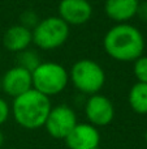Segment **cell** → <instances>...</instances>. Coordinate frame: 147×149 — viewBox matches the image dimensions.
<instances>
[{
  "label": "cell",
  "instance_id": "1",
  "mask_svg": "<svg viewBox=\"0 0 147 149\" xmlns=\"http://www.w3.org/2000/svg\"><path fill=\"white\" fill-rule=\"evenodd\" d=\"M106 54L117 62H134L145 52V37L134 25L115 24L103 38Z\"/></svg>",
  "mask_w": 147,
  "mask_h": 149
},
{
  "label": "cell",
  "instance_id": "2",
  "mask_svg": "<svg viewBox=\"0 0 147 149\" xmlns=\"http://www.w3.org/2000/svg\"><path fill=\"white\" fill-rule=\"evenodd\" d=\"M51 107V98L31 88L23 94L13 98L10 114L22 128L39 130L44 126Z\"/></svg>",
  "mask_w": 147,
  "mask_h": 149
},
{
  "label": "cell",
  "instance_id": "3",
  "mask_svg": "<svg viewBox=\"0 0 147 149\" xmlns=\"http://www.w3.org/2000/svg\"><path fill=\"white\" fill-rule=\"evenodd\" d=\"M69 81L80 93L93 95L100 93L106 84V72L98 62L93 59H80L69 71Z\"/></svg>",
  "mask_w": 147,
  "mask_h": 149
},
{
  "label": "cell",
  "instance_id": "4",
  "mask_svg": "<svg viewBox=\"0 0 147 149\" xmlns=\"http://www.w3.org/2000/svg\"><path fill=\"white\" fill-rule=\"evenodd\" d=\"M70 26L59 16L42 18L33 28V43L41 50H56L64 46L69 38Z\"/></svg>",
  "mask_w": 147,
  "mask_h": 149
},
{
  "label": "cell",
  "instance_id": "5",
  "mask_svg": "<svg viewBox=\"0 0 147 149\" xmlns=\"http://www.w3.org/2000/svg\"><path fill=\"white\" fill-rule=\"evenodd\" d=\"M33 88L51 98L60 94L69 82V72L56 62H42L31 72Z\"/></svg>",
  "mask_w": 147,
  "mask_h": 149
},
{
  "label": "cell",
  "instance_id": "6",
  "mask_svg": "<svg viewBox=\"0 0 147 149\" xmlns=\"http://www.w3.org/2000/svg\"><path fill=\"white\" fill-rule=\"evenodd\" d=\"M77 123L76 111L70 106L57 105L51 107L43 127L51 137L56 140H64Z\"/></svg>",
  "mask_w": 147,
  "mask_h": 149
},
{
  "label": "cell",
  "instance_id": "7",
  "mask_svg": "<svg viewBox=\"0 0 147 149\" xmlns=\"http://www.w3.org/2000/svg\"><path fill=\"white\" fill-rule=\"evenodd\" d=\"M85 115L89 123L95 127H106L115 118V106L108 97L96 93L89 95L85 103Z\"/></svg>",
  "mask_w": 147,
  "mask_h": 149
},
{
  "label": "cell",
  "instance_id": "8",
  "mask_svg": "<svg viewBox=\"0 0 147 149\" xmlns=\"http://www.w3.org/2000/svg\"><path fill=\"white\" fill-rule=\"evenodd\" d=\"M57 12L69 26H81L90 21L93 7L89 0H60Z\"/></svg>",
  "mask_w": 147,
  "mask_h": 149
},
{
  "label": "cell",
  "instance_id": "9",
  "mask_svg": "<svg viewBox=\"0 0 147 149\" xmlns=\"http://www.w3.org/2000/svg\"><path fill=\"white\" fill-rule=\"evenodd\" d=\"M33 88L31 72L22 67H14L5 71L1 76V92L10 98H16Z\"/></svg>",
  "mask_w": 147,
  "mask_h": 149
},
{
  "label": "cell",
  "instance_id": "10",
  "mask_svg": "<svg viewBox=\"0 0 147 149\" xmlns=\"http://www.w3.org/2000/svg\"><path fill=\"white\" fill-rule=\"evenodd\" d=\"M100 132L98 127L87 123H77L64 139L69 149H99Z\"/></svg>",
  "mask_w": 147,
  "mask_h": 149
},
{
  "label": "cell",
  "instance_id": "11",
  "mask_svg": "<svg viewBox=\"0 0 147 149\" xmlns=\"http://www.w3.org/2000/svg\"><path fill=\"white\" fill-rule=\"evenodd\" d=\"M33 43V33L31 29L26 28V26L21 25V24H16L12 25L5 30L4 36H3V45L4 47L10 52H17L23 51V50L29 49Z\"/></svg>",
  "mask_w": 147,
  "mask_h": 149
},
{
  "label": "cell",
  "instance_id": "12",
  "mask_svg": "<svg viewBox=\"0 0 147 149\" xmlns=\"http://www.w3.org/2000/svg\"><path fill=\"white\" fill-rule=\"evenodd\" d=\"M139 0H106L104 12L116 24H125L137 16Z\"/></svg>",
  "mask_w": 147,
  "mask_h": 149
},
{
  "label": "cell",
  "instance_id": "13",
  "mask_svg": "<svg viewBox=\"0 0 147 149\" xmlns=\"http://www.w3.org/2000/svg\"><path fill=\"white\" fill-rule=\"evenodd\" d=\"M128 102L134 113L139 115L147 114V84L145 82H135L129 90Z\"/></svg>",
  "mask_w": 147,
  "mask_h": 149
},
{
  "label": "cell",
  "instance_id": "14",
  "mask_svg": "<svg viewBox=\"0 0 147 149\" xmlns=\"http://www.w3.org/2000/svg\"><path fill=\"white\" fill-rule=\"evenodd\" d=\"M16 63H17L16 65H18V67H22V68H25V70L33 72L42 63V60H41V56H39L38 52L29 47V49L16 54Z\"/></svg>",
  "mask_w": 147,
  "mask_h": 149
},
{
  "label": "cell",
  "instance_id": "15",
  "mask_svg": "<svg viewBox=\"0 0 147 149\" xmlns=\"http://www.w3.org/2000/svg\"><path fill=\"white\" fill-rule=\"evenodd\" d=\"M133 73L138 82L147 84V55H141L133 62Z\"/></svg>",
  "mask_w": 147,
  "mask_h": 149
},
{
  "label": "cell",
  "instance_id": "16",
  "mask_svg": "<svg viewBox=\"0 0 147 149\" xmlns=\"http://www.w3.org/2000/svg\"><path fill=\"white\" fill-rule=\"evenodd\" d=\"M39 20H41V18L38 17V15H36L34 10H25V12H22V15L20 16V24L26 26V28L31 29V30H33L34 26L39 22Z\"/></svg>",
  "mask_w": 147,
  "mask_h": 149
},
{
  "label": "cell",
  "instance_id": "17",
  "mask_svg": "<svg viewBox=\"0 0 147 149\" xmlns=\"http://www.w3.org/2000/svg\"><path fill=\"white\" fill-rule=\"evenodd\" d=\"M10 116V106L3 97H0V126L5 123Z\"/></svg>",
  "mask_w": 147,
  "mask_h": 149
},
{
  "label": "cell",
  "instance_id": "18",
  "mask_svg": "<svg viewBox=\"0 0 147 149\" xmlns=\"http://www.w3.org/2000/svg\"><path fill=\"white\" fill-rule=\"evenodd\" d=\"M139 20H142L143 22H147V0L145 1H139V5H138L137 9V16Z\"/></svg>",
  "mask_w": 147,
  "mask_h": 149
},
{
  "label": "cell",
  "instance_id": "19",
  "mask_svg": "<svg viewBox=\"0 0 147 149\" xmlns=\"http://www.w3.org/2000/svg\"><path fill=\"white\" fill-rule=\"evenodd\" d=\"M3 144H4V134H3V131L0 130V148L3 147Z\"/></svg>",
  "mask_w": 147,
  "mask_h": 149
},
{
  "label": "cell",
  "instance_id": "20",
  "mask_svg": "<svg viewBox=\"0 0 147 149\" xmlns=\"http://www.w3.org/2000/svg\"><path fill=\"white\" fill-rule=\"evenodd\" d=\"M145 141H146V144H147V131L145 132Z\"/></svg>",
  "mask_w": 147,
  "mask_h": 149
},
{
  "label": "cell",
  "instance_id": "21",
  "mask_svg": "<svg viewBox=\"0 0 147 149\" xmlns=\"http://www.w3.org/2000/svg\"><path fill=\"white\" fill-rule=\"evenodd\" d=\"M0 92H1V77H0Z\"/></svg>",
  "mask_w": 147,
  "mask_h": 149
}]
</instances>
